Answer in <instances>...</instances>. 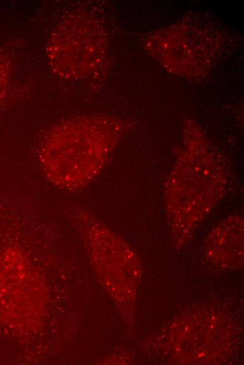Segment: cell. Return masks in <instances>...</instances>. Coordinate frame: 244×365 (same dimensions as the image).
I'll list each match as a JSON object with an SVG mask.
<instances>
[{
	"label": "cell",
	"mask_w": 244,
	"mask_h": 365,
	"mask_svg": "<svg viewBox=\"0 0 244 365\" xmlns=\"http://www.w3.org/2000/svg\"><path fill=\"white\" fill-rule=\"evenodd\" d=\"M114 139L112 128L105 120L82 117L65 119L41 142L39 159L43 173L60 190H78L99 172Z\"/></svg>",
	"instance_id": "6da1fadb"
},
{
	"label": "cell",
	"mask_w": 244,
	"mask_h": 365,
	"mask_svg": "<svg viewBox=\"0 0 244 365\" xmlns=\"http://www.w3.org/2000/svg\"><path fill=\"white\" fill-rule=\"evenodd\" d=\"M90 28L86 19L71 15L53 31L47 44L46 56L59 77L73 80L89 72L95 55Z\"/></svg>",
	"instance_id": "7a4b0ae2"
},
{
	"label": "cell",
	"mask_w": 244,
	"mask_h": 365,
	"mask_svg": "<svg viewBox=\"0 0 244 365\" xmlns=\"http://www.w3.org/2000/svg\"><path fill=\"white\" fill-rule=\"evenodd\" d=\"M9 79V67L7 62L0 56V106L4 98Z\"/></svg>",
	"instance_id": "3957f363"
}]
</instances>
